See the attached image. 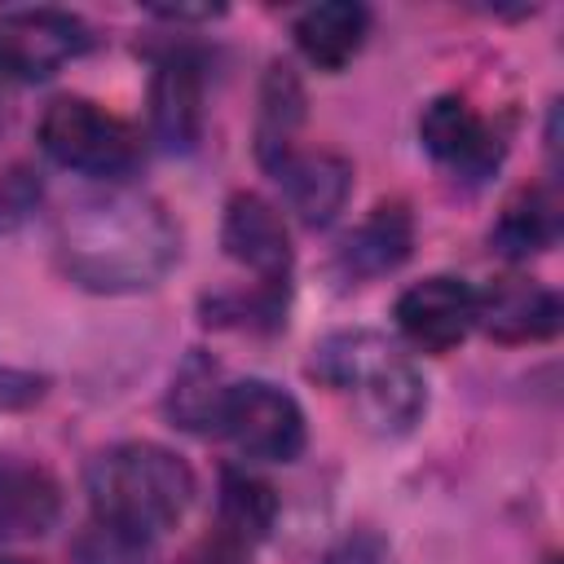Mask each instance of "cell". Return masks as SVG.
<instances>
[{
  "label": "cell",
  "instance_id": "obj_15",
  "mask_svg": "<svg viewBox=\"0 0 564 564\" xmlns=\"http://www.w3.org/2000/svg\"><path fill=\"white\" fill-rule=\"evenodd\" d=\"M57 511L62 498L48 471L26 463H0V542L48 533Z\"/></svg>",
  "mask_w": 564,
  "mask_h": 564
},
{
  "label": "cell",
  "instance_id": "obj_14",
  "mask_svg": "<svg viewBox=\"0 0 564 564\" xmlns=\"http://www.w3.org/2000/svg\"><path fill=\"white\" fill-rule=\"evenodd\" d=\"M414 247V220L401 203H379L348 238L339 251V264L348 278H379L392 273Z\"/></svg>",
  "mask_w": 564,
  "mask_h": 564
},
{
  "label": "cell",
  "instance_id": "obj_8",
  "mask_svg": "<svg viewBox=\"0 0 564 564\" xmlns=\"http://www.w3.org/2000/svg\"><path fill=\"white\" fill-rule=\"evenodd\" d=\"M220 247L234 264L251 269L260 286L286 291L291 282V234L282 212L260 194H234L220 220Z\"/></svg>",
  "mask_w": 564,
  "mask_h": 564
},
{
  "label": "cell",
  "instance_id": "obj_5",
  "mask_svg": "<svg viewBox=\"0 0 564 564\" xmlns=\"http://www.w3.org/2000/svg\"><path fill=\"white\" fill-rule=\"evenodd\" d=\"M216 432L234 441L242 458L260 463H291L304 449V410L291 392L269 379H242L225 388Z\"/></svg>",
  "mask_w": 564,
  "mask_h": 564
},
{
  "label": "cell",
  "instance_id": "obj_13",
  "mask_svg": "<svg viewBox=\"0 0 564 564\" xmlns=\"http://www.w3.org/2000/svg\"><path fill=\"white\" fill-rule=\"evenodd\" d=\"M295 48L317 66V70H344L366 35H370V9L352 4V0H330V4H313L295 18Z\"/></svg>",
  "mask_w": 564,
  "mask_h": 564
},
{
  "label": "cell",
  "instance_id": "obj_16",
  "mask_svg": "<svg viewBox=\"0 0 564 564\" xmlns=\"http://www.w3.org/2000/svg\"><path fill=\"white\" fill-rule=\"evenodd\" d=\"M216 516H220V529L234 546H251L273 529L278 498L260 476H251L242 467H225L220 471V494H216Z\"/></svg>",
  "mask_w": 564,
  "mask_h": 564
},
{
  "label": "cell",
  "instance_id": "obj_11",
  "mask_svg": "<svg viewBox=\"0 0 564 564\" xmlns=\"http://www.w3.org/2000/svg\"><path fill=\"white\" fill-rule=\"evenodd\" d=\"M273 181L282 185L286 207L304 225H330L352 189V163L330 150H282L273 163H264Z\"/></svg>",
  "mask_w": 564,
  "mask_h": 564
},
{
  "label": "cell",
  "instance_id": "obj_4",
  "mask_svg": "<svg viewBox=\"0 0 564 564\" xmlns=\"http://www.w3.org/2000/svg\"><path fill=\"white\" fill-rule=\"evenodd\" d=\"M40 145L53 163L101 181H119L141 163L137 128L88 97L48 101V110L40 115Z\"/></svg>",
  "mask_w": 564,
  "mask_h": 564
},
{
  "label": "cell",
  "instance_id": "obj_2",
  "mask_svg": "<svg viewBox=\"0 0 564 564\" xmlns=\"http://www.w3.org/2000/svg\"><path fill=\"white\" fill-rule=\"evenodd\" d=\"M88 502L97 524L150 542L189 511L194 471L181 454L163 445H115L88 467Z\"/></svg>",
  "mask_w": 564,
  "mask_h": 564
},
{
  "label": "cell",
  "instance_id": "obj_17",
  "mask_svg": "<svg viewBox=\"0 0 564 564\" xmlns=\"http://www.w3.org/2000/svg\"><path fill=\"white\" fill-rule=\"evenodd\" d=\"M555 229H560L555 203H551L542 189H520V194L502 207V216L494 220L489 242H494V251L507 256V260H529V256H538V251H546V247L555 242Z\"/></svg>",
  "mask_w": 564,
  "mask_h": 564
},
{
  "label": "cell",
  "instance_id": "obj_7",
  "mask_svg": "<svg viewBox=\"0 0 564 564\" xmlns=\"http://www.w3.org/2000/svg\"><path fill=\"white\" fill-rule=\"evenodd\" d=\"M419 141L423 150L454 176L480 181L502 163V137L476 106L458 93H441L419 115Z\"/></svg>",
  "mask_w": 564,
  "mask_h": 564
},
{
  "label": "cell",
  "instance_id": "obj_18",
  "mask_svg": "<svg viewBox=\"0 0 564 564\" xmlns=\"http://www.w3.org/2000/svg\"><path fill=\"white\" fill-rule=\"evenodd\" d=\"M225 379H220V366L207 357V352H189L185 366L176 370V383H172V419L189 432H216V419H220V401H225Z\"/></svg>",
  "mask_w": 564,
  "mask_h": 564
},
{
  "label": "cell",
  "instance_id": "obj_9",
  "mask_svg": "<svg viewBox=\"0 0 564 564\" xmlns=\"http://www.w3.org/2000/svg\"><path fill=\"white\" fill-rule=\"evenodd\" d=\"M397 326H401V335L414 348H423V352H449L476 326V286H467L463 278H449V273L423 278L410 291H401V300H397Z\"/></svg>",
  "mask_w": 564,
  "mask_h": 564
},
{
  "label": "cell",
  "instance_id": "obj_3",
  "mask_svg": "<svg viewBox=\"0 0 564 564\" xmlns=\"http://www.w3.org/2000/svg\"><path fill=\"white\" fill-rule=\"evenodd\" d=\"M326 388L357 392V405L375 432H405L427 405L419 370L379 330H339L313 348L308 366Z\"/></svg>",
  "mask_w": 564,
  "mask_h": 564
},
{
  "label": "cell",
  "instance_id": "obj_12",
  "mask_svg": "<svg viewBox=\"0 0 564 564\" xmlns=\"http://www.w3.org/2000/svg\"><path fill=\"white\" fill-rule=\"evenodd\" d=\"M150 132L163 150L189 154L203 137V62L167 53L150 79Z\"/></svg>",
  "mask_w": 564,
  "mask_h": 564
},
{
  "label": "cell",
  "instance_id": "obj_6",
  "mask_svg": "<svg viewBox=\"0 0 564 564\" xmlns=\"http://www.w3.org/2000/svg\"><path fill=\"white\" fill-rule=\"evenodd\" d=\"M93 44L84 18L66 9H4L0 13V79L40 84Z\"/></svg>",
  "mask_w": 564,
  "mask_h": 564
},
{
  "label": "cell",
  "instance_id": "obj_19",
  "mask_svg": "<svg viewBox=\"0 0 564 564\" xmlns=\"http://www.w3.org/2000/svg\"><path fill=\"white\" fill-rule=\"evenodd\" d=\"M264 110H260V163H273L282 150H291V132L304 115V93L291 66H269L264 79Z\"/></svg>",
  "mask_w": 564,
  "mask_h": 564
},
{
  "label": "cell",
  "instance_id": "obj_1",
  "mask_svg": "<svg viewBox=\"0 0 564 564\" xmlns=\"http://www.w3.org/2000/svg\"><path fill=\"white\" fill-rule=\"evenodd\" d=\"M181 251L176 225L145 194H97L79 198L62 216L57 256L62 269L88 291H137L154 286Z\"/></svg>",
  "mask_w": 564,
  "mask_h": 564
},
{
  "label": "cell",
  "instance_id": "obj_20",
  "mask_svg": "<svg viewBox=\"0 0 564 564\" xmlns=\"http://www.w3.org/2000/svg\"><path fill=\"white\" fill-rule=\"evenodd\" d=\"M0 564H26V560H0Z\"/></svg>",
  "mask_w": 564,
  "mask_h": 564
},
{
  "label": "cell",
  "instance_id": "obj_10",
  "mask_svg": "<svg viewBox=\"0 0 564 564\" xmlns=\"http://www.w3.org/2000/svg\"><path fill=\"white\" fill-rule=\"evenodd\" d=\"M564 304L551 286L533 278H494L485 291H476V326L498 344H538L560 330Z\"/></svg>",
  "mask_w": 564,
  "mask_h": 564
}]
</instances>
